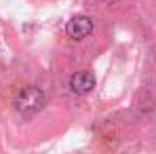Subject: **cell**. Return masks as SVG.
I'll return each instance as SVG.
<instances>
[{
    "label": "cell",
    "instance_id": "cell-1",
    "mask_svg": "<svg viewBox=\"0 0 156 154\" xmlns=\"http://www.w3.org/2000/svg\"><path fill=\"white\" fill-rule=\"evenodd\" d=\"M44 103H47V95L38 87H23L15 97V108L21 114H34V112L42 110Z\"/></svg>",
    "mask_w": 156,
    "mask_h": 154
},
{
    "label": "cell",
    "instance_id": "cell-2",
    "mask_svg": "<svg viewBox=\"0 0 156 154\" xmlns=\"http://www.w3.org/2000/svg\"><path fill=\"white\" fill-rule=\"evenodd\" d=\"M93 32V19L87 17V15H76L68 21L66 26V34L72 38V40H82L87 38L89 34Z\"/></svg>",
    "mask_w": 156,
    "mask_h": 154
},
{
    "label": "cell",
    "instance_id": "cell-3",
    "mask_svg": "<svg viewBox=\"0 0 156 154\" xmlns=\"http://www.w3.org/2000/svg\"><path fill=\"white\" fill-rule=\"evenodd\" d=\"M93 87H95V74L89 72V70H84V72H76L74 76L70 78V89H72L74 93H78V95L89 93Z\"/></svg>",
    "mask_w": 156,
    "mask_h": 154
},
{
    "label": "cell",
    "instance_id": "cell-4",
    "mask_svg": "<svg viewBox=\"0 0 156 154\" xmlns=\"http://www.w3.org/2000/svg\"><path fill=\"white\" fill-rule=\"evenodd\" d=\"M104 2H110V4H114V2H118V0H104Z\"/></svg>",
    "mask_w": 156,
    "mask_h": 154
}]
</instances>
